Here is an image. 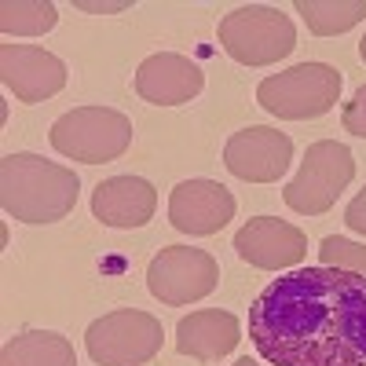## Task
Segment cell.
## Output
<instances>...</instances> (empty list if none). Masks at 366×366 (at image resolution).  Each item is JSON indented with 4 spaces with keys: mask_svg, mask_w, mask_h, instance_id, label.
Here are the masks:
<instances>
[{
    "mask_svg": "<svg viewBox=\"0 0 366 366\" xmlns=\"http://www.w3.org/2000/svg\"><path fill=\"white\" fill-rule=\"evenodd\" d=\"M249 341L271 366H366V279L341 267H300L260 290Z\"/></svg>",
    "mask_w": 366,
    "mask_h": 366,
    "instance_id": "6da1fadb",
    "label": "cell"
},
{
    "mask_svg": "<svg viewBox=\"0 0 366 366\" xmlns=\"http://www.w3.org/2000/svg\"><path fill=\"white\" fill-rule=\"evenodd\" d=\"M81 179L74 169L44 162L37 154H8L0 162V202L11 220L55 224L74 212Z\"/></svg>",
    "mask_w": 366,
    "mask_h": 366,
    "instance_id": "7a4b0ae2",
    "label": "cell"
},
{
    "mask_svg": "<svg viewBox=\"0 0 366 366\" xmlns=\"http://www.w3.org/2000/svg\"><path fill=\"white\" fill-rule=\"evenodd\" d=\"M51 147L63 158L103 165L132 147V121L110 107H77L51 125Z\"/></svg>",
    "mask_w": 366,
    "mask_h": 366,
    "instance_id": "3957f363",
    "label": "cell"
},
{
    "mask_svg": "<svg viewBox=\"0 0 366 366\" xmlns=\"http://www.w3.org/2000/svg\"><path fill=\"white\" fill-rule=\"evenodd\" d=\"M220 44L242 66H271L297 48L293 22L267 4H249L220 19Z\"/></svg>",
    "mask_w": 366,
    "mask_h": 366,
    "instance_id": "277c9868",
    "label": "cell"
},
{
    "mask_svg": "<svg viewBox=\"0 0 366 366\" xmlns=\"http://www.w3.org/2000/svg\"><path fill=\"white\" fill-rule=\"evenodd\" d=\"M341 96V74L326 63H300L274 77H264L257 99L267 114L286 121H308L333 110Z\"/></svg>",
    "mask_w": 366,
    "mask_h": 366,
    "instance_id": "5b68a950",
    "label": "cell"
},
{
    "mask_svg": "<svg viewBox=\"0 0 366 366\" xmlns=\"http://www.w3.org/2000/svg\"><path fill=\"white\" fill-rule=\"evenodd\" d=\"M355 176V158L352 150L337 139H319L308 147V154L300 162V172L286 183V205L304 217H319V212L333 209L337 194L352 183Z\"/></svg>",
    "mask_w": 366,
    "mask_h": 366,
    "instance_id": "8992f818",
    "label": "cell"
},
{
    "mask_svg": "<svg viewBox=\"0 0 366 366\" xmlns=\"http://www.w3.org/2000/svg\"><path fill=\"white\" fill-rule=\"evenodd\" d=\"M165 330L154 315L125 308L96 319L84 333V348L99 366H143L162 352Z\"/></svg>",
    "mask_w": 366,
    "mask_h": 366,
    "instance_id": "52a82bcc",
    "label": "cell"
},
{
    "mask_svg": "<svg viewBox=\"0 0 366 366\" xmlns=\"http://www.w3.org/2000/svg\"><path fill=\"white\" fill-rule=\"evenodd\" d=\"M220 282V264L205 249L191 246H169L162 249L147 267V286L162 304H191L217 290Z\"/></svg>",
    "mask_w": 366,
    "mask_h": 366,
    "instance_id": "ba28073f",
    "label": "cell"
},
{
    "mask_svg": "<svg viewBox=\"0 0 366 366\" xmlns=\"http://www.w3.org/2000/svg\"><path fill=\"white\" fill-rule=\"evenodd\" d=\"M293 162V139L279 129L249 125L227 139L224 165L246 183H274Z\"/></svg>",
    "mask_w": 366,
    "mask_h": 366,
    "instance_id": "9c48e42d",
    "label": "cell"
},
{
    "mask_svg": "<svg viewBox=\"0 0 366 366\" xmlns=\"http://www.w3.org/2000/svg\"><path fill=\"white\" fill-rule=\"evenodd\" d=\"M0 81L19 103H44L66 88V63L34 44L0 48Z\"/></svg>",
    "mask_w": 366,
    "mask_h": 366,
    "instance_id": "30bf717a",
    "label": "cell"
},
{
    "mask_svg": "<svg viewBox=\"0 0 366 366\" xmlns=\"http://www.w3.org/2000/svg\"><path fill=\"white\" fill-rule=\"evenodd\" d=\"M234 194L212 179H183L172 187L169 220L183 234H217L227 220H234Z\"/></svg>",
    "mask_w": 366,
    "mask_h": 366,
    "instance_id": "8fae6325",
    "label": "cell"
},
{
    "mask_svg": "<svg viewBox=\"0 0 366 366\" xmlns=\"http://www.w3.org/2000/svg\"><path fill=\"white\" fill-rule=\"evenodd\" d=\"M234 249L242 260L260 267V271H282V267H293L308 257V234L286 220L253 217L234 234Z\"/></svg>",
    "mask_w": 366,
    "mask_h": 366,
    "instance_id": "7c38bea8",
    "label": "cell"
},
{
    "mask_svg": "<svg viewBox=\"0 0 366 366\" xmlns=\"http://www.w3.org/2000/svg\"><path fill=\"white\" fill-rule=\"evenodd\" d=\"M205 84V74L194 59L176 55V51H158L139 63L136 70V92L154 103V107H179L194 99Z\"/></svg>",
    "mask_w": 366,
    "mask_h": 366,
    "instance_id": "4fadbf2b",
    "label": "cell"
},
{
    "mask_svg": "<svg viewBox=\"0 0 366 366\" xmlns=\"http://www.w3.org/2000/svg\"><path fill=\"white\" fill-rule=\"evenodd\" d=\"M158 209V194L139 176H110L92 194V212L107 227H143Z\"/></svg>",
    "mask_w": 366,
    "mask_h": 366,
    "instance_id": "5bb4252c",
    "label": "cell"
},
{
    "mask_svg": "<svg viewBox=\"0 0 366 366\" xmlns=\"http://www.w3.org/2000/svg\"><path fill=\"white\" fill-rule=\"evenodd\" d=\"M242 341V326L231 312L220 308H205V312H191L187 319H179L176 326V352L191 355L202 362H217L227 352H234V345Z\"/></svg>",
    "mask_w": 366,
    "mask_h": 366,
    "instance_id": "9a60e30c",
    "label": "cell"
},
{
    "mask_svg": "<svg viewBox=\"0 0 366 366\" xmlns=\"http://www.w3.org/2000/svg\"><path fill=\"white\" fill-rule=\"evenodd\" d=\"M0 366H77V355H74V345L63 333L26 330L4 345Z\"/></svg>",
    "mask_w": 366,
    "mask_h": 366,
    "instance_id": "2e32d148",
    "label": "cell"
},
{
    "mask_svg": "<svg viewBox=\"0 0 366 366\" xmlns=\"http://www.w3.org/2000/svg\"><path fill=\"white\" fill-rule=\"evenodd\" d=\"M297 11L304 15L312 34L333 37L366 19V0H297Z\"/></svg>",
    "mask_w": 366,
    "mask_h": 366,
    "instance_id": "e0dca14e",
    "label": "cell"
},
{
    "mask_svg": "<svg viewBox=\"0 0 366 366\" xmlns=\"http://www.w3.org/2000/svg\"><path fill=\"white\" fill-rule=\"evenodd\" d=\"M59 22L55 4H44V0H8L0 8V29L8 37H41Z\"/></svg>",
    "mask_w": 366,
    "mask_h": 366,
    "instance_id": "ac0fdd59",
    "label": "cell"
},
{
    "mask_svg": "<svg viewBox=\"0 0 366 366\" xmlns=\"http://www.w3.org/2000/svg\"><path fill=\"white\" fill-rule=\"evenodd\" d=\"M319 257L326 267H341V271H355L366 279V246L359 242H348L341 234H330L319 242Z\"/></svg>",
    "mask_w": 366,
    "mask_h": 366,
    "instance_id": "d6986e66",
    "label": "cell"
},
{
    "mask_svg": "<svg viewBox=\"0 0 366 366\" xmlns=\"http://www.w3.org/2000/svg\"><path fill=\"white\" fill-rule=\"evenodd\" d=\"M345 132H352V136H359V139H366V84L352 96V103L345 107Z\"/></svg>",
    "mask_w": 366,
    "mask_h": 366,
    "instance_id": "ffe728a7",
    "label": "cell"
},
{
    "mask_svg": "<svg viewBox=\"0 0 366 366\" xmlns=\"http://www.w3.org/2000/svg\"><path fill=\"white\" fill-rule=\"evenodd\" d=\"M345 220H348V227L352 231H359V234H366V187L348 202V209H345Z\"/></svg>",
    "mask_w": 366,
    "mask_h": 366,
    "instance_id": "44dd1931",
    "label": "cell"
},
{
    "mask_svg": "<svg viewBox=\"0 0 366 366\" xmlns=\"http://www.w3.org/2000/svg\"><path fill=\"white\" fill-rule=\"evenodd\" d=\"M234 366H260V362H253V359H238Z\"/></svg>",
    "mask_w": 366,
    "mask_h": 366,
    "instance_id": "7402d4cb",
    "label": "cell"
},
{
    "mask_svg": "<svg viewBox=\"0 0 366 366\" xmlns=\"http://www.w3.org/2000/svg\"><path fill=\"white\" fill-rule=\"evenodd\" d=\"M359 55H362V63H366V37L359 41Z\"/></svg>",
    "mask_w": 366,
    "mask_h": 366,
    "instance_id": "603a6c76",
    "label": "cell"
}]
</instances>
